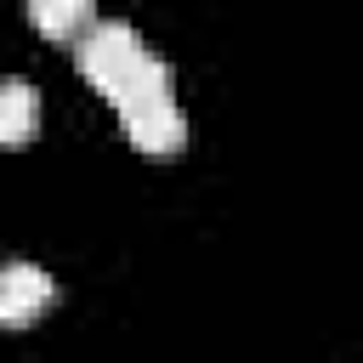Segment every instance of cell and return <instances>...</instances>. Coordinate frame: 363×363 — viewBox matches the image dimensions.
I'll return each mask as SVG.
<instances>
[{
    "instance_id": "cell-1",
    "label": "cell",
    "mask_w": 363,
    "mask_h": 363,
    "mask_svg": "<svg viewBox=\"0 0 363 363\" xmlns=\"http://www.w3.org/2000/svg\"><path fill=\"white\" fill-rule=\"evenodd\" d=\"M147 45L136 40V28L130 23H119V17H108V23H85L79 34H74V62H79V74L108 96V85L142 57Z\"/></svg>"
},
{
    "instance_id": "cell-2",
    "label": "cell",
    "mask_w": 363,
    "mask_h": 363,
    "mask_svg": "<svg viewBox=\"0 0 363 363\" xmlns=\"http://www.w3.org/2000/svg\"><path fill=\"white\" fill-rule=\"evenodd\" d=\"M119 119H125V136H130L142 153H153V159L182 153V142H187V119H182V108H176V96H170V91H159V96H142V102L119 108Z\"/></svg>"
},
{
    "instance_id": "cell-3",
    "label": "cell",
    "mask_w": 363,
    "mask_h": 363,
    "mask_svg": "<svg viewBox=\"0 0 363 363\" xmlns=\"http://www.w3.org/2000/svg\"><path fill=\"white\" fill-rule=\"evenodd\" d=\"M51 295H57V284L34 261H6L0 267V329H28L51 306Z\"/></svg>"
},
{
    "instance_id": "cell-4",
    "label": "cell",
    "mask_w": 363,
    "mask_h": 363,
    "mask_svg": "<svg viewBox=\"0 0 363 363\" xmlns=\"http://www.w3.org/2000/svg\"><path fill=\"white\" fill-rule=\"evenodd\" d=\"M40 125V96L28 79H0V147H23Z\"/></svg>"
},
{
    "instance_id": "cell-5",
    "label": "cell",
    "mask_w": 363,
    "mask_h": 363,
    "mask_svg": "<svg viewBox=\"0 0 363 363\" xmlns=\"http://www.w3.org/2000/svg\"><path fill=\"white\" fill-rule=\"evenodd\" d=\"M159 91H170V62L164 57H153V51H142L113 85H108V102L113 108H130V102H142V96H159Z\"/></svg>"
},
{
    "instance_id": "cell-6",
    "label": "cell",
    "mask_w": 363,
    "mask_h": 363,
    "mask_svg": "<svg viewBox=\"0 0 363 363\" xmlns=\"http://www.w3.org/2000/svg\"><path fill=\"white\" fill-rule=\"evenodd\" d=\"M91 11H96V0H28V23L45 40H74L91 23Z\"/></svg>"
}]
</instances>
